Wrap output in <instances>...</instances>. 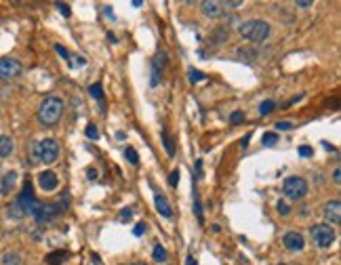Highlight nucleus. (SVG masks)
Listing matches in <instances>:
<instances>
[{
    "label": "nucleus",
    "mask_w": 341,
    "mask_h": 265,
    "mask_svg": "<svg viewBox=\"0 0 341 265\" xmlns=\"http://www.w3.org/2000/svg\"><path fill=\"white\" fill-rule=\"evenodd\" d=\"M242 120H244V114H242V112H234L232 116H230V122H232V124H240Z\"/></svg>",
    "instance_id": "27"
},
{
    "label": "nucleus",
    "mask_w": 341,
    "mask_h": 265,
    "mask_svg": "<svg viewBox=\"0 0 341 265\" xmlns=\"http://www.w3.org/2000/svg\"><path fill=\"white\" fill-rule=\"evenodd\" d=\"M32 156H34L36 162H44L51 164L57 160L59 156V143L55 139H42V141H36L32 145Z\"/></svg>",
    "instance_id": "3"
},
{
    "label": "nucleus",
    "mask_w": 341,
    "mask_h": 265,
    "mask_svg": "<svg viewBox=\"0 0 341 265\" xmlns=\"http://www.w3.org/2000/svg\"><path fill=\"white\" fill-rule=\"evenodd\" d=\"M21 63L17 59H13V57H4V59H0V80H13L17 78L19 74H21Z\"/></svg>",
    "instance_id": "6"
},
{
    "label": "nucleus",
    "mask_w": 341,
    "mask_h": 265,
    "mask_svg": "<svg viewBox=\"0 0 341 265\" xmlns=\"http://www.w3.org/2000/svg\"><path fill=\"white\" fill-rule=\"evenodd\" d=\"M240 34L251 42H263L270 36V23L263 19H249V21L240 23Z\"/></svg>",
    "instance_id": "2"
},
{
    "label": "nucleus",
    "mask_w": 341,
    "mask_h": 265,
    "mask_svg": "<svg viewBox=\"0 0 341 265\" xmlns=\"http://www.w3.org/2000/svg\"><path fill=\"white\" fill-rule=\"evenodd\" d=\"M152 255H154V261H156V263H164V261L169 259L167 248H162L160 244H156V246H154V252H152Z\"/></svg>",
    "instance_id": "16"
},
{
    "label": "nucleus",
    "mask_w": 341,
    "mask_h": 265,
    "mask_svg": "<svg viewBox=\"0 0 341 265\" xmlns=\"http://www.w3.org/2000/svg\"><path fill=\"white\" fill-rule=\"evenodd\" d=\"M274 110H276V101H272V99L263 101V103L259 105V114H261V116H268V114H272Z\"/></svg>",
    "instance_id": "17"
},
{
    "label": "nucleus",
    "mask_w": 341,
    "mask_h": 265,
    "mask_svg": "<svg viewBox=\"0 0 341 265\" xmlns=\"http://www.w3.org/2000/svg\"><path fill=\"white\" fill-rule=\"evenodd\" d=\"M63 116V101L61 97H55V95H49V97L42 99L40 107H38V120L44 126H55Z\"/></svg>",
    "instance_id": "1"
},
{
    "label": "nucleus",
    "mask_w": 341,
    "mask_h": 265,
    "mask_svg": "<svg viewBox=\"0 0 341 265\" xmlns=\"http://www.w3.org/2000/svg\"><path fill=\"white\" fill-rule=\"evenodd\" d=\"M297 6H299V9H307V6H312V2H307V0H299Z\"/></svg>",
    "instance_id": "36"
},
{
    "label": "nucleus",
    "mask_w": 341,
    "mask_h": 265,
    "mask_svg": "<svg viewBox=\"0 0 341 265\" xmlns=\"http://www.w3.org/2000/svg\"><path fill=\"white\" fill-rule=\"evenodd\" d=\"M57 9H59V13L63 17H69V6L66 2H57Z\"/></svg>",
    "instance_id": "32"
},
{
    "label": "nucleus",
    "mask_w": 341,
    "mask_h": 265,
    "mask_svg": "<svg viewBox=\"0 0 341 265\" xmlns=\"http://www.w3.org/2000/svg\"><path fill=\"white\" fill-rule=\"evenodd\" d=\"M179 177H181V173H179V170H173V173H170V177H169V183H170V187H177V183H179Z\"/></svg>",
    "instance_id": "26"
},
{
    "label": "nucleus",
    "mask_w": 341,
    "mask_h": 265,
    "mask_svg": "<svg viewBox=\"0 0 341 265\" xmlns=\"http://www.w3.org/2000/svg\"><path fill=\"white\" fill-rule=\"evenodd\" d=\"M276 129H278V131H290V129H293V122H289V120H282V122H276Z\"/></svg>",
    "instance_id": "28"
},
{
    "label": "nucleus",
    "mask_w": 341,
    "mask_h": 265,
    "mask_svg": "<svg viewBox=\"0 0 341 265\" xmlns=\"http://www.w3.org/2000/svg\"><path fill=\"white\" fill-rule=\"evenodd\" d=\"M278 213H280V215H284V217H287V215L290 213V208H289V204H287V202H278Z\"/></svg>",
    "instance_id": "29"
},
{
    "label": "nucleus",
    "mask_w": 341,
    "mask_h": 265,
    "mask_svg": "<svg viewBox=\"0 0 341 265\" xmlns=\"http://www.w3.org/2000/svg\"><path fill=\"white\" fill-rule=\"evenodd\" d=\"M145 232H148V225H145V223H137V227L133 230V233H135V236H143Z\"/></svg>",
    "instance_id": "31"
},
{
    "label": "nucleus",
    "mask_w": 341,
    "mask_h": 265,
    "mask_svg": "<svg viewBox=\"0 0 341 265\" xmlns=\"http://www.w3.org/2000/svg\"><path fill=\"white\" fill-rule=\"evenodd\" d=\"M154 202H156V211L160 213L162 217H167V219H170V217H173V208H170L169 200L164 198L162 194H156V196H154Z\"/></svg>",
    "instance_id": "11"
},
{
    "label": "nucleus",
    "mask_w": 341,
    "mask_h": 265,
    "mask_svg": "<svg viewBox=\"0 0 341 265\" xmlns=\"http://www.w3.org/2000/svg\"><path fill=\"white\" fill-rule=\"evenodd\" d=\"M47 261H49L51 265H61L63 261H66V252H51Z\"/></svg>",
    "instance_id": "20"
},
{
    "label": "nucleus",
    "mask_w": 341,
    "mask_h": 265,
    "mask_svg": "<svg viewBox=\"0 0 341 265\" xmlns=\"http://www.w3.org/2000/svg\"><path fill=\"white\" fill-rule=\"evenodd\" d=\"M11 151H13V139L6 135H0V158L11 156Z\"/></svg>",
    "instance_id": "15"
},
{
    "label": "nucleus",
    "mask_w": 341,
    "mask_h": 265,
    "mask_svg": "<svg viewBox=\"0 0 341 265\" xmlns=\"http://www.w3.org/2000/svg\"><path fill=\"white\" fill-rule=\"evenodd\" d=\"M276 143H278V135H276V132H265L263 139H261L263 148H274Z\"/></svg>",
    "instance_id": "18"
},
{
    "label": "nucleus",
    "mask_w": 341,
    "mask_h": 265,
    "mask_svg": "<svg viewBox=\"0 0 341 265\" xmlns=\"http://www.w3.org/2000/svg\"><path fill=\"white\" fill-rule=\"evenodd\" d=\"M124 156H126V160H129L131 164H135V166L139 164V156H137V151L133 149V148H126L124 149Z\"/></svg>",
    "instance_id": "22"
},
{
    "label": "nucleus",
    "mask_w": 341,
    "mask_h": 265,
    "mask_svg": "<svg viewBox=\"0 0 341 265\" xmlns=\"http://www.w3.org/2000/svg\"><path fill=\"white\" fill-rule=\"evenodd\" d=\"M2 265H21V259L15 252H6V255H2Z\"/></svg>",
    "instance_id": "19"
},
{
    "label": "nucleus",
    "mask_w": 341,
    "mask_h": 265,
    "mask_svg": "<svg viewBox=\"0 0 341 265\" xmlns=\"http://www.w3.org/2000/svg\"><path fill=\"white\" fill-rule=\"evenodd\" d=\"M282 192L289 200H301L307 194V181L303 177H289L282 183Z\"/></svg>",
    "instance_id": "4"
},
{
    "label": "nucleus",
    "mask_w": 341,
    "mask_h": 265,
    "mask_svg": "<svg viewBox=\"0 0 341 265\" xmlns=\"http://www.w3.org/2000/svg\"><path fill=\"white\" fill-rule=\"evenodd\" d=\"M93 263H97V265H101V261H99V257H97V255H93Z\"/></svg>",
    "instance_id": "40"
},
{
    "label": "nucleus",
    "mask_w": 341,
    "mask_h": 265,
    "mask_svg": "<svg viewBox=\"0 0 341 265\" xmlns=\"http://www.w3.org/2000/svg\"><path fill=\"white\" fill-rule=\"evenodd\" d=\"M312 154H314V149L309 148V145H301V148H299V156L307 158V156H312Z\"/></svg>",
    "instance_id": "30"
},
{
    "label": "nucleus",
    "mask_w": 341,
    "mask_h": 265,
    "mask_svg": "<svg viewBox=\"0 0 341 265\" xmlns=\"http://www.w3.org/2000/svg\"><path fill=\"white\" fill-rule=\"evenodd\" d=\"M38 185H40L44 192H53L59 185V179H57V175L53 170H42L40 175H38Z\"/></svg>",
    "instance_id": "9"
},
{
    "label": "nucleus",
    "mask_w": 341,
    "mask_h": 265,
    "mask_svg": "<svg viewBox=\"0 0 341 265\" xmlns=\"http://www.w3.org/2000/svg\"><path fill=\"white\" fill-rule=\"evenodd\" d=\"M164 53H158L154 57V61H152V80H150V84L152 86H158V82H160V72H162V67H164V63H167V59H164Z\"/></svg>",
    "instance_id": "10"
},
{
    "label": "nucleus",
    "mask_w": 341,
    "mask_h": 265,
    "mask_svg": "<svg viewBox=\"0 0 341 265\" xmlns=\"http://www.w3.org/2000/svg\"><path fill=\"white\" fill-rule=\"evenodd\" d=\"M324 219L333 225L341 223V202L339 200H328L324 204Z\"/></svg>",
    "instance_id": "8"
},
{
    "label": "nucleus",
    "mask_w": 341,
    "mask_h": 265,
    "mask_svg": "<svg viewBox=\"0 0 341 265\" xmlns=\"http://www.w3.org/2000/svg\"><path fill=\"white\" fill-rule=\"evenodd\" d=\"M133 217V211H131V208H122V211H120V219H122V221H129Z\"/></svg>",
    "instance_id": "33"
},
{
    "label": "nucleus",
    "mask_w": 341,
    "mask_h": 265,
    "mask_svg": "<svg viewBox=\"0 0 341 265\" xmlns=\"http://www.w3.org/2000/svg\"><path fill=\"white\" fill-rule=\"evenodd\" d=\"M194 213H196V217H198V221L202 223V221H205V215H202V206H200L198 194H194Z\"/></svg>",
    "instance_id": "23"
},
{
    "label": "nucleus",
    "mask_w": 341,
    "mask_h": 265,
    "mask_svg": "<svg viewBox=\"0 0 341 265\" xmlns=\"http://www.w3.org/2000/svg\"><path fill=\"white\" fill-rule=\"evenodd\" d=\"M86 137H88V139H97V137H99L97 126H95V124H88V126H86Z\"/></svg>",
    "instance_id": "25"
},
{
    "label": "nucleus",
    "mask_w": 341,
    "mask_h": 265,
    "mask_svg": "<svg viewBox=\"0 0 341 265\" xmlns=\"http://www.w3.org/2000/svg\"><path fill=\"white\" fill-rule=\"evenodd\" d=\"M312 240L316 242V246H320V248H328V246L335 242V230H333V225H328V223L314 225L312 227Z\"/></svg>",
    "instance_id": "5"
},
{
    "label": "nucleus",
    "mask_w": 341,
    "mask_h": 265,
    "mask_svg": "<svg viewBox=\"0 0 341 265\" xmlns=\"http://www.w3.org/2000/svg\"><path fill=\"white\" fill-rule=\"evenodd\" d=\"M333 181H335V183H339V181H341V170H339V166L335 168V173H333Z\"/></svg>",
    "instance_id": "35"
},
{
    "label": "nucleus",
    "mask_w": 341,
    "mask_h": 265,
    "mask_svg": "<svg viewBox=\"0 0 341 265\" xmlns=\"http://www.w3.org/2000/svg\"><path fill=\"white\" fill-rule=\"evenodd\" d=\"M202 13H205L206 17H219L221 13H223V6H221V2L205 0V2H202Z\"/></svg>",
    "instance_id": "13"
},
{
    "label": "nucleus",
    "mask_w": 341,
    "mask_h": 265,
    "mask_svg": "<svg viewBox=\"0 0 341 265\" xmlns=\"http://www.w3.org/2000/svg\"><path fill=\"white\" fill-rule=\"evenodd\" d=\"M122 265H145V263H122Z\"/></svg>",
    "instance_id": "41"
},
{
    "label": "nucleus",
    "mask_w": 341,
    "mask_h": 265,
    "mask_svg": "<svg viewBox=\"0 0 341 265\" xmlns=\"http://www.w3.org/2000/svg\"><path fill=\"white\" fill-rule=\"evenodd\" d=\"M88 179H97V170H93V168H88Z\"/></svg>",
    "instance_id": "38"
},
{
    "label": "nucleus",
    "mask_w": 341,
    "mask_h": 265,
    "mask_svg": "<svg viewBox=\"0 0 341 265\" xmlns=\"http://www.w3.org/2000/svg\"><path fill=\"white\" fill-rule=\"evenodd\" d=\"M280 265H284V263H280Z\"/></svg>",
    "instance_id": "42"
},
{
    "label": "nucleus",
    "mask_w": 341,
    "mask_h": 265,
    "mask_svg": "<svg viewBox=\"0 0 341 265\" xmlns=\"http://www.w3.org/2000/svg\"><path fill=\"white\" fill-rule=\"evenodd\" d=\"M15 183H17V173H15V170H9V173H4L2 185H0V194H2V196H9L11 189L15 187Z\"/></svg>",
    "instance_id": "12"
},
{
    "label": "nucleus",
    "mask_w": 341,
    "mask_h": 265,
    "mask_svg": "<svg viewBox=\"0 0 341 265\" xmlns=\"http://www.w3.org/2000/svg\"><path fill=\"white\" fill-rule=\"evenodd\" d=\"M55 50H57V53H59V55H61L63 59H66V61H69V53H68V50L61 47V44H57V47H55Z\"/></svg>",
    "instance_id": "34"
},
{
    "label": "nucleus",
    "mask_w": 341,
    "mask_h": 265,
    "mask_svg": "<svg viewBox=\"0 0 341 265\" xmlns=\"http://www.w3.org/2000/svg\"><path fill=\"white\" fill-rule=\"evenodd\" d=\"M88 93H91L93 99H97L101 112H103V110H105V99H103V91H101V84H99V82H95V84L88 86Z\"/></svg>",
    "instance_id": "14"
},
{
    "label": "nucleus",
    "mask_w": 341,
    "mask_h": 265,
    "mask_svg": "<svg viewBox=\"0 0 341 265\" xmlns=\"http://www.w3.org/2000/svg\"><path fill=\"white\" fill-rule=\"evenodd\" d=\"M186 265H198V263H196V259H194L192 255H188V259H186Z\"/></svg>",
    "instance_id": "37"
},
{
    "label": "nucleus",
    "mask_w": 341,
    "mask_h": 265,
    "mask_svg": "<svg viewBox=\"0 0 341 265\" xmlns=\"http://www.w3.org/2000/svg\"><path fill=\"white\" fill-rule=\"evenodd\" d=\"M282 244H284V248L287 250H303V246H306V238L301 236L299 232H287L284 233V238H282Z\"/></svg>",
    "instance_id": "7"
},
{
    "label": "nucleus",
    "mask_w": 341,
    "mask_h": 265,
    "mask_svg": "<svg viewBox=\"0 0 341 265\" xmlns=\"http://www.w3.org/2000/svg\"><path fill=\"white\" fill-rule=\"evenodd\" d=\"M188 74H189V82H192V84H196V82H200V80H205V74L198 72V69H194V67H189Z\"/></svg>",
    "instance_id": "21"
},
{
    "label": "nucleus",
    "mask_w": 341,
    "mask_h": 265,
    "mask_svg": "<svg viewBox=\"0 0 341 265\" xmlns=\"http://www.w3.org/2000/svg\"><path fill=\"white\" fill-rule=\"evenodd\" d=\"M249 139H251V135H246V137L242 139V143H240V145H242V148H246V145H249Z\"/></svg>",
    "instance_id": "39"
},
{
    "label": "nucleus",
    "mask_w": 341,
    "mask_h": 265,
    "mask_svg": "<svg viewBox=\"0 0 341 265\" xmlns=\"http://www.w3.org/2000/svg\"><path fill=\"white\" fill-rule=\"evenodd\" d=\"M162 141H164V145H167V151H169L170 156H173V154H175V145H173V139L169 137V132H167V131L162 132Z\"/></svg>",
    "instance_id": "24"
}]
</instances>
